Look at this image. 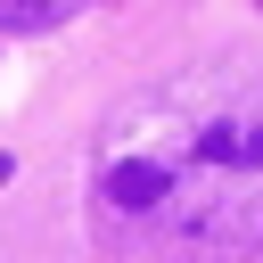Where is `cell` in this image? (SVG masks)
Wrapping results in <instances>:
<instances>
[{
	"mask_svg": "<svg viewBox=\"0 0 263 263\" xmlns=\"http://www.w3.org/2000/svg\"><path fill=\"white\" fill-rule=\"evenodd\" d=\"M8 173H16V164H8V156H0V181H8Z\"/></svg>",
	"mask_w": 263,
	"mask_h": 263,
	"instance_id": "obj_3",
	"label": "cell"
},
{
	"mask_svg": "<svg viewBox=\"0 0 263 263\" xmlns=\"http://www.w3.org/2000/svg\"><path fill=\"white\" fill-rule=\"evenodd\" d=\"M33 16H49V0H0V25H33Z\"/></svg>",
	"mask_w": 263,
	"mask_h": 263,
	"instance_id": "obj_2",
	"label": "cell"
},
{
	"mask_svg": "<svg viewBox=\"0 0 263 263\" xmlns=\"http://www.w3.org/2000/svg\"><path fill=\"white\" fill-rule=\"evenodd\" d=\"M107 263H255L263 255V74L156 90L107 132L90 181Z\"/></svg>",
	"mask_w": 263,
	"mask_h": 263,
	"instance_id": "obj_1",
	"label": "cell"
}]
</instances>
